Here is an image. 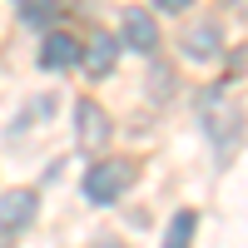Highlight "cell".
<instances>
[{
  "instance_id": "cell-5",
  "label": "cell",
  "mask_w": 248,
  "mask_h": 248,
  "mask_svg": "<svg viewBox=\"0 0 248 248\" xmlns=\"http://www.w3.org/2000/svg\"><path fill=\"white\" fill-rule=\"evenodd\" d=\"M35 209H40V199L30 194V189H10V194H0V229H25V223L35 218Z\"/></svg>"
},
{
  "instance_id": "cell-9",
  "label": "cell",
  "mask_w": 248,
  "mask_h": 248,
  "mask_svg": "<svg viewBox=\"0 0 248 248\" xmlns=\"http://www.w3.org/2000/svg\"><path fill=\"white\" fill-rule=\"evenodd\" d=\"M194 229H199V214H174V223H169V238H164V248H189L194 243Z\"/></svg>"
},
{
  "instance_id": "cell-6",
  "label": "cell",
  "mask_w": 248,
  "mask_h": 248,
  "mask_svg": "<svg viewBox=\"0 0 248 248\" xmlns=\"http://www.w3.org/2000/svg\"><path fill=\"white\" fill-rule=\"evenodd\" d=\"M40 65H45V70H70V65H79V40L65 35V30L45 35V45H40Z\"/></svg>"
},
{
  "instance_id": "cell-12",
  "label": "cell",
  "mask_w": 248,
  "mask_h": 248,
  "mask_svg": "<svg viewBox=\"0 0 248 248\" xmlns=\"http://www.w3.org/2000/svg\"><path fill=\"white\" fill-rule=\"evenodd\" d=\"M90 248H124V243H119V238H94Z\"/></svg>"
},
{
  "instance_id": "cell-11",
  "label": "cell",
  "mask_w": 248,
  "mask_h": 248,
  "mask_svg": "<svg viewBox=\"0 0 248 248\" xmlns=\"http://www.w3.org/2000/svg\"><path fill=\"white\" fill-rule=\"evenodd\" d=\"M154 5H159V10H189L194 0H154Z\"/></svg>"
},
{
  "instance_id": "cell-3",
  "label": "cell",
  "mask_w": 248,
  "mask_h": 248,
  "mask_svg": "<svg viewBox=\"0 0 248 248\" xmlns=\"http://www.w3.org/2000/svg\"><path fill=\"white\" fill-rule=\"evenodd\" d=\"M75 124H79V149L99 154L109 144V114L99 109L94 99H79V105H75Z\"/></svg>"
},
{
  "instance_id": "cell-2",
  "label": "cell",
  "mask_w": 248,
  "mask_h": 248,
  "mask_svg": "<svg viewBox=\"0 0 248 248\" xmlns=\"http://www.w3.org/2000/svg\"><path fill=\"white\" fill-rule=\"evenodd\" d=\"M203 124H209V139L218 154H233L238 149V134H243V109L229 105V99H209L203 105Z\"/></svg>"
},
{
  "instance_id": "cell-4",
  "label": "cell",
  "mask_w": 248,
  "mask_h": 248,
  "mask_svg": "<svg viewBox=\"0 0 248 248\" xmlns=\"http://www.w3.org/2000/svg\"><path fill=\"white\" fill-rule=\"evenodd\" d=\"M184 55L199 60V65H209V60L223 55V40H218V25H214V20H199V25L184 30Z\"/></svg>"
},
{
  "instance_id": "cell-8",
  "label": "cell",
  "mask_w": 248,
  "mask_h": 248,
  "mask_svg": "<svg viewBox=\"0 0 248 248\" xmlns=\"http://www.w3.org/2000/svg\"><path fill=\"white\" fill-rule=\"evenodd\" d=\"M114 55H119L114 40H109V35H94V40H90V60H85V70H90L94 79L109 75V70H114Z\"/></svg>"
},
{
  "instance_id": "cell-7",
  "label": "cell",
  "mask_w": 248,
  "mask_h": 248,
  "mask_svg": "<svg viewBox=\"0 0 248 248\" xmlns=\"http://www.w3.org/2000/svg\"><path fill=\"white\" fill-rule=\"evenodd\" d=\"M124 40H129L139 55H154L159 50V25L144 10H124Z\"/></svg>"
},
{
  "instance_id": "cell-10",
  "label": "cell",
  "mask_w": 248,
  "mask_h": 248,
  "mask_svg": "<svg viewBox=\"0 0 248 248\" xmlns=\"http://www.w3.org/2000/svg\"><path fill=\"white\" fill-rule=\"evenodd\" d=\"M60 10H65L60 0H20V20H25V25H50Z\"/></svg>"
},
{
  "instance_id": "cell-1",
  "label": "cell",
  "mask_w": 248,
  "mask_h": 248,
  "mask_svg": "<svg viewBox=\"0 0 248 248\" xmlns=\"http://www.w3.org/2000/svg\"><path fill=\"white\" fill-rule=\"evenodd\" d=\"M129 184H134V164L129 159H105V164H94V169L85 174V194L94 203H114Z\"/></svg>"
}]
</instances>
